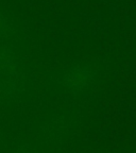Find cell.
Wrapping results in <instances>:
<instances>
[{"label":"cell","mask_w":136,"mask_h":153,"mask_svg":"<svg viewBox=\"0 0 136 153\" xmlns=\"http://www.w3.org/2000/svg\"><path fill=\"white\" fill-rule=\"evenodd\" d=\"M11 63H12V60L10 55L0 49V67H10Z\"/></svg>","instance_id":"1"},{"label":"cell","mask_w":136,"mask_h":153,"mask_svg":"<svg viewBox=\"0 0 136 153\" xmlns=\"http://www.w3.org/2000/svg\"><path fill=\"white\" fill-rule=\"evenodd\" d=\"M3 28H4V22H3L2 18H1V16H0V32L2 31Z\"/></svg>","instance_id":"2"}]
</instances>
